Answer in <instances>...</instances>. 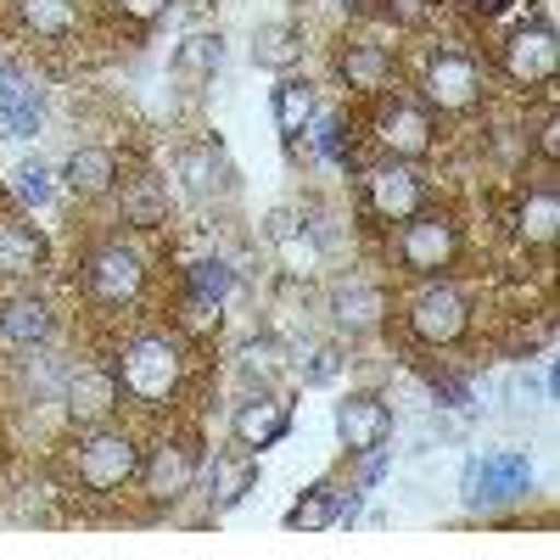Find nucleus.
I'll return each mask as SVG.
<instances>
[{
  "instance_id": "1",
  "label": "nucleus",
  "mask_w": 560,
  "mask_h": 560,
  "mask_svg": "<svg viewBox=\"0 0 560 560\" xmlns=\"http://www.w3.org/2000/svg\"><path fill=\"white\" fill-rule=\"evenodd\" d=\"M118 387L135 404H168L179 387V348L168 337H135L118 359Z\"/></svg>"
},
{
  "instance_id": "2",
  "label": "nucleus",
  "mask_w": 560,
  "mask_h": 560,
  "mask_svg": "<svg viewBox=\"0 0 560 560\" xmlns=\"http://www.w3.org/2000/svg\"><path fill=\"white\" fill-rule=\"evenodd\" d=\"M140 477V448L129 432H90L79 443V482L96 493H118Z\"/></svg>"
},
{
  "instance_id": "3",
  "label": "nucleus",
  "mask_w": 560,
  "mask_h": 560,
  "mask_svg": "<svg viewBox=\"0 0 560 560\" xmlns=\"http://www.w3.org/2000/svg\"><path fill=\"white\" fill-rule=\"evenodd\" d=\"M84 287H90V298H96V303L124 308V303H135V298H140V287H147V264H140V253H135V247L107 242V247L90 253Z\"/></svg>"
},
{
  "instance_id": "4",
  "label": "nucleus",
  "mask_w": 560,
  "mask_h": 560,
  "mask_svg": "<svg viewBox=\"0 0 560 560\" xmlns=\"http://www.w3.org/2000/svg\"><path fill=\"white\" fill-rule=\"evenodd\" d=\"M409 325H415V337L420 342H432V348H454L465 337V325H471V308H465V298L454 287H420L415 303H409Z\"/></svg>"
},
{
  "instance_id": "5",
  "label": "nucleus",
  "mask_w": 560,
  "mask_h": 560,
  "mask_svg": "<svg viewBox=\"0 0 560 560\" xmlns=\"http://www.w3.org/2000/svg\"><path fill=\"white\" fill-rule=\"evenodd\" d=\"M459 253V230L443 219V213H415L404 219V242H398V258L409 275H438L448 269Z\"/></svg>"
},
{
  "instance_id": "6",
  "label": "nucleus",
  "mask_w": 560,
  "mask_h": 560,
  "mask_svg": "<svg viewBox=\"0 0 560 560\" xmlns=\"http://www.w3.org/2000/svg\"><path fill=\"white\" fill-rule=\"evenodd\" d=\"M197 471H202L197 443L191 438H174V443H163L147 465H140V482H147L152 504H179L185 493L197 488Z\"/></svg>"
},
{
  "instance_id": "7",
  "label": "nucleus",
  "mask_w": 560,
  "mask_h": 560,
  "mask_svg": "<svg viewBox=\"0 0 560 560\" xmlns=\"http://www.w3.org/2000/svg\"><path fill=\"white\" fill-rule=\"evenodd\" d=\"M533 482V465L527 454H488L465 465V499L471 504H504V499H522Z\"/></svg>"
},
{
  "instance_id": "8",
  "label": "nucleus",
  "mask_w": 560,
  "mask_h": 560,
  "mask_svg": "<svg viewBox=\"0 0 560 560\" xmlns=\"http://www.w3.org/2000/svg\"><path fill=\"white\" fill-rule=\"evenodd\" d=\"M337 438L348 454H376L393 438V409L376 393H348L337 404Z\"/></svg>"
},
{
  "instance_id": "9",
  "label": "nucleus",
  "mask_w": 560,
  "mask_h": 560,
  "mask_svg": "<svg viewBox=\"0 0 560 560\" xmlns=\"http://www.w3.org/2000/svg\"><path fill=\"white\" fill-rule=\"evenodd\" d=\"M477 96H482V73H477L471 57L438 51V57L427 62V102H432L438 113H465Z\"/></svg>"
},
{
  "instance_id": "10",
  "label": "nucleus",
  "mask_w": 560,
  "mask_h": 560,
  "mask_svg": "<svg viewBox=\"0 0 560 560\" xmlns=\"http://www.w3.org/2000/svg\"><path fill=\"white\" fill-rule=\"evenodd\" d=\"M555 62H560V45H555L549 23H527V28L510 34V45H504V73L516 84H549Z\"/></svg>"
},
{
  "instance_id": "11",
  "label": "nucleus",
  "mask_w": 560,
  "mask_h": 560,
  "mask_svg": "<svg viewBox=\"0 0 560 560\" xmlns=\"http://www.w3.org/2000/svg\"><path fill=\"white\" fill-rule=\"evenodd\" d=\"M364 185H370V208H376L382 219H393V224L415 219V213H420V202H427V179H420L409 163L370 168V174H364Z\"/></svg>"
},
{
  "instance_id": "12",
  "label": "nucleus",
  "mask_w": 560,
  "mask_h": 560,
  "mask_svg": "<svg viewBox=\"0 0 560 560\" xmlns=\"http://www.w3.org/2000/svg\"><path fill=\"white\" fill-rule=\"evenodd\" d=\"M292 427V409L280 404L275 393H247L236 404V415H230V432H236V448H269L280 443Z\"/></svg>"
},
{
  "instance_id": "13",
  "label": "nucleus",
  "mask_w": 560,
  "mask_h": 560,
  "mask_svg": "<svg viewBox=\"0 0 560 560\" xmlns=\"http://www.w3.org/2000/svg\"><path fill=\"white\" fill-rule=\"evenodd\" d=\"M118 185V158L107 147H79L68 163H62V191L79 197V202H96Z\"/></svg>"
},
{
  "instance_id": "14",
  "label": "nucleus",
  "mask_w": 560,
  "mask_h": 560,
  "mask_svg": "<svg viewBox=\"0 0 560 560\" xmlns=\"http://www.w3.org/2000/svg\"><path fill=\"white\" fill-rule=\"evenodd\" d=\"M382 314H387V292L370 287V280H342V287L331 292V319L342 325V331H353V337L376 331Z\"/></svg>"
},
{
  "instance_id": "15",
  "label": "nucleus",
  "mask_w": 560,
  "mask_h": 560,
  "mask_svg": "<svg viewBox=\"0 0 560 560\" xmlns=\"http://www.w3.org/2000/svg\"><path fill=\"white\" fill-rule=\"evenodd\" d=\"M376 135H382V147H387L393 158H427V147H432V118H427V107L393 102V107L382 113Z\"/></svg>"
},
{
  "instance_id": "16",
  "label": "nucleus",
  "mask_w": 560,
  "mask_h": 560,
  "mask_svg": "<svg viewBox=\"0 0 560 560\" xmlns=\"http://www.w3.org/2000/svg\"><path fill=\"white\" fill-rule=\"evenodd\" d=\"M208 499H213V510L224 516V510H236L253 488H258V459L253 454H213V471H208Z\"/></svg>"
},
{
  "instance_id": "17",
  "label": "nucleus",
  "mask_w": 560,
  "mask_h": 560,
  "mask_svg": "<svg viewBox=\"0 0 560 560\" xmlns=\"http://www.w3.org/2000/svg\"><path fill=\"white\" fill-rule=\"evenodd\" d=\"M118 404V376H102V370H79L68 376V415L84 420V427H102Z\"/></svg>"
},
{
  "instance_id": "18",
  "label": "nucleus",
  "mask_w": 560,
  "mask_h": 560,
  "mask_svg": "<svg viewBox=\"0 0 560 560\" xmlns=\"http://www.w3.org/2000/svg\"><path fill=\"white\" fill-rule=\"evenodd\" d=\"M303 28L298 23H264L258 34H253V62L258 68H269V73H292L298 62H303Z\"/></svg>"
},
{
  "instance_id": "19",
  "label": "nucleus",
  "mask_w": 560,
  "mask_h": 560,
  "mask_svg": "<svg viewBox=\"0 0 560 560\" xmlns=\"http://www.w3.org/2000/svg\"><path fill=\"white\" fill-rule=\"evenodd\" d=\"M269 236H275V247H280V269H287V275L308 280V275L319 269V242L308 236L303 224H292V213H275Z\"/></svg>"
},
{
  "instance_id": "20",
  "label": "nucleus",
  "mask_w": 560,
  "mask_h": 560,
  "mask_svg": "<svg viewBox=\"0 0 560 560\" xmlns=\"http://www.w3.org/2000/svg\"><path fill=\"white\" fill-rule=\"evenodd\" d=\"M0 337H7L12 348H39L45 337H51V314H45L39 298H12L7 308H0Z\"/></svg>"
},
{
  "instance_id": "21",
  "label": "nucleus",
  "mask_w": 560,
  "mask_h": 560,
  "mask_svg": "<svg viewBox=\"0 0 560 560\" xmlns=\"http://www.w3.org/2000/svg\"><path fill=\"white\" fill-rule=\"evenodd\" d=\"M516 236L533 242V247H549L560 236V191L555 185H544V191H533L516 213Z\"/></svg>"
},
{
  "instance_id": "22",
  "label": "nucleus",
  "mask_w": 560,
  "mask_h": 560,
  "mask_svg": "<svg viewBox=\"0 0 560 560\" xmlns=\"http://www.w3.org/2000/svg\"><path fill=\"white\" fill-rule=\"evenodd\" d=\"M337 522H342V493H337L331 482L308 488V493L287 510V527H292V533H325V527H337Z\"/></svg>"
},
{
  "instance_id": "23",
  "label": "nucleus",
  "mask_w": 560,
  "mask_h": 560,
  "mask_svg": "<svg viewBox=\"0 0 560 560\" xmlns=\"http://www.w3.org/2000/svg\"><path fill=\"white\" fill-rule=\"evenodd\" d=\"M219 62H224V39H219V34H185V39L174 45V73L191 79V84L213 79Z\"/></svg>"
},
{
  "instance_id": "24",
  "label": "nucleus",
  "mask_w": 560,
  "mask_h": 560,
  "mask_svg": "<svg viewBox=\"0 0 560 560\" xmlns=\"http://www.w3.org/2000/svg\"><path fill=\"white\" fill-rule=\"evenodd\" d=\"M0 124L12 135H34L39 129V90H28L12 68L0 73Z\"/></svg>"
},
{
  "instance_id": "25",
  "label": "nucleus",
  "mask_w": 560,
  "mask_h": 560,
  "mask_svg": "<svg viewBox=\"0 0 560 560\" xmlns=\"http://www.w3.org/2000/svg\"><path fill=\"white\" fill-rule=\"evenodd\" d=\"M275 124H280V135H303L314 124V84L308 79H280L275 84Z\"/></svg>"
},
{
  "instance_id": "26",
  "label": "nucleus",
  "mask_w": 560,
  "mask_h": 560,
  "mask_svg": "<svg viewBox=\"0 0 560 560\" xmlns=\"http://www.w3.org/2000/svg\"><path fill=\"white\" fill-rule=\"evenodd\" d=\"M18 12L45 39H68L79 28V0H18Z\"/></svg>"
},
{
  "instance_id": "27",
  "label": "nucleus",
  "mask_w": 560,
  "mask_h": 560,
  "mask_svg": "<svg viewBox=\"0 0 560 560\" xmlns=\"http://www.w3.org/2000/svg\"><path fill=\"white\" fill-rule=\"evenodd\" d=\"M124 219L129 224H140V230H152V224H163L168 219V191H163V179H129L124 185Z\"/></svg>"
},
{
  "instance_id": "28",
  "label": "nucleus",
  "mask_w": 560,
  "mask_h": 560,
  "mask_svg": "<svg viewBox=\"0 0 560 560\" xmlns=\"http://www.w3.org/2000/svg\"><path fill=\"white\" fill-rule=\"evenodd\" d=\"M342 79L353 90H382L393 79V57L382 51V45H348L342 51Z\"/></svg>"
},
{
  "instance_id": "29",
  "label": "nucleus",
  "mask_w": 560,
  "mask_h": 560,
  "mask_svg": "<svg viewBox=\"0 0 560 560\" xmlns=\"http://www.w3.org/2000/svg\"><path fill=\"white\" fill-rule=\"evenodd\" d=\"M45 258V242L34 236L28 224H12V219H0V269L7 275H23Z\"/></svg>"
},
{
  "instance_id": "30",
  "label": "nucleus",
  "mask_w": 560,
  "mask_h": 560,
  "mask_svg": "<svg viewBox=\"0 0 560 560\" xmlns=\"http://www.w3.org/2000/svg\"><path fill=\"white\" fill-rule=\"evenodd\" d=\"M230 292H236V269H230L224 258H197V264H191V298L224 303Z\"/></svg>"
},
{
  "instance_id": "31",
  "label": "nucleus",
  "mask_w": 560,
  "mask_h": 560,
  "mask_svg": "<svg viewBox=\"0 0 560 560\" xmlns=\"http://www.w3.org/2000/svg\"><path fill=\"white\" fill-rule=\"evenodd\" d=\"M179 174L191 179V191H213V185H224V158L213 152V147H202V152H185L179 158Z\"/></svg>"
},
{
  "instance_id": "32",
  "label": "nucleus",
  "mask_w": 560,
  "mask_h": 560,
  "mask_svg": "<svg viewBox=\"0 0 560 560\" xmlns=\"http://www.w3.org/2000/svg\"><path fill=\"white\" fill-rule=\"evenodd\" d=\"M18 197H23L28 208L51 202V174H45V163H23V168H18Z\"/></svg>"
},
{
  "instance_id": "33",
  "label": "nucleus",
  "mask_w": 560,
  "mask_h": 560,
  "mask_svg": "<svg viewBox=\"0 0 560 560\" xmlns=\"http://www.w3.org/2000/svg\"><path fill=\"white\" fill-rule=\"evenodd\" d=\"M319 158L348 163V129H342V118H319Z\"/></svg>"
},
{
  "instance_id": "34",
  "label": "nucleus",
  "mask_w": 560,
  "mask_h": 560,
  "mask_svg": "<svg viewBox=\"0 0 560 560\" xmlns=\"http://www.w3.org/2000/svg\"><path fill=\"white\" fill-rule=\"evenodd\" d=\"M242 370H247V376H269V370H275V342H247L242 348Z\"/></svg>"
},
{
  "instance_id": "35",
  "label": "nucleus",
  "mask_w": 560,
  "mask_h": 560,
  "mask_svg": "<svg viewBox=\"0 0 560 560\" xmlns=\"http://www.w3.org/2000/svg\"><path fill=\"white\" fill-rule=\"evenodd\" d=\"M185 325H191V331H219V303L191 298V303H185Z\"/></svg>"
},
{
  "instance_id": "36",
  "label": "nucleus",
  "mask_w": 560,
  "mask_h": 560,
  "mask_svg": "<svg viewBox=\"0 0 560 560\" xmlns=\"http://www.w3.org/2000/svg\"><path fill=\"white\" fill-rule=\"evenodd\" d=\"M168 7H174V0H118V12L135 18V23H152V18H163Z\"/></svg>"
},
{
  "instance_id": "37",
  "label": "nucleus",
  "mask_w": 560,
  "mask_h": 560,
  "mask_svg": "<svg viewBox=\"0 0 560 560\" xmlns=\"http://www.w3.org/2000/svg\"><path fill=\"white\" fill-rule=\"evenodd\" d=\"M337 364H342V359H337L331 348H319V353H314V364L303 370V382H331V376H337Z\"/></svg>"
},
{
  "instance_id": "38",
  "label": "nucleus",
  "mask_w": 560,
  "mask_h": 560,
  "mask_svg": "<svg viewBox=\"0 0 560 560\" xmlns=\"http://www.w3.org/2000/svg\"><path fill=\"white\" fill-rule=\"evenodd\" d=\"M538 152H544L549 163H560V124H555V118H544V129H538Z\"/></svg>"
},
{
  "instance_id": "39",
  "label": "nucleus",
  "mask_w": 560,
  "mask_h": 560,
  "mask_svg": "<svg viewBox=\"0 0 560 560\" xmlns=\"http://www.w3.org/2000/svg\"><path fill=\"white\" fill-rule=\"evenodd\" d=\"M477 18H499V12H510V0H465Z\"/></svg>"
},
{
  "instance_id": "40",
  "label": "nucleus",
  "mask_w": 560,
  "mask_h": 560,
  "mask_svg": "<svg viewBox=\"0 0 560 560\" xmlns=\"http://www.w3.org/2000/svg\"><path fill=\"white\" fill-rule=\"evenodd\" d=\"M427 18V0H398V23H420Z\"/></svg>"
}]
</instances>
